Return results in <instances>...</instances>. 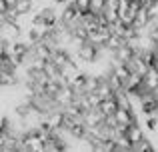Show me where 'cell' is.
<instances>
[{
    "instance_id": "6da1fadb",
    "label": "cell",
    "mask_w": 158,
    "mask_h": 152,
    "mask_svg": "<svg viewBox=\"0 0 158 152\" xmlns=\"http://www.w3.org/2000/svg\"><path fill=\"white\" fill-rule=\"evenodd\" d=\"M74 52H76V54L80 56V60L86 62V64H92V62H96V60L100 58V46L94 44V42H90V40H86V42Z\"/></svg>"
},
{
    "instance_id": "7a4b0ae2",
    "label": "cell",
    "mask_w": 158,
    "mask_h": 152,
    "mask_svg": "<svg viewBox=\"0 0 158 152\" xmlns=\"http://www.w3.org/2000/svg\"><path fill=\"white\" fill-rule=\"evenodd\" d=\"M82 120H84V124L88 126V128H94V126H100L102 122L106 120V114L102 112L100 108H88L84 112V118H82Z\"/></svg>"
},
{
    "instance_id": "3957f363",
    "label": "cell",
    "mask_w": 158,
    "mask_h": 152,
    "mask_svg": "<svg viewBox=\"0 0 158 152\" xmlns=\"http://www.w3.org/2000/svg\"><path fill=\"white\" fill-rule=\"evenodd\" d=\"M126 136H128V140H130L132 144H138L140 140L146 138V130H144V126L140 124V122H132V124L128 126V130H126Z\"/></svg>"
},
{
    "instance_id": "277c9868",
    "label": "cell",
    "mask_w": 158,
    "mask_h": 152,
    "mask_svg": "<svg viewBox=\"0 0 158 152\" xmlns=\"http://www.w3.org/2000/svg\"><path fill=\"white\" fill-rule=\"evenodd\" d=\"M144 90L148 92H158V66H150L144 74Z\"/></svg>"
},
{
    "instance_id": "5b68a950",
    "label": "cell",
    "mask_w": 158,
    "mask_h": 152,
    "mask_svg": "<svg viewBox=\"0 0 158 152\" xmlns=\"http://www.w3.org/2000/svg\"><path fill=\"white\" fill-rule=\"evenodd\" d=\"M134 54H136V48L132 46V44L124 42L120 48H116V50H114V60H118V62H128Z\"/></svg>"
},
{
    "instance_id": "8992f818",
    "label": "cell",
    "mask_w": 158,
    "mask_h": 152,
    "mask_svg": "<svg viewBox=\"0 0 158 152\" xmlns=\"http://www.w3.org/2000/svg\"><path fill=\"white\" fill-rule=\"evenodd\" d=\"M98 108L102 110V112L106 114V116H110V114H114L116 110L120 108V102H118V96H108V98H102V102H100V106Z\"/></svg>"
},
{
    "instance_id": "52a82bcc",
    "label": "cell",
    "mask_w": 158,
    "mask_h": 152,
    "mask_svg": "<svg viewBox=\"0 0 158 152\" xmlns=\"http://www.w3.org/2000/svg\"><path fill=\"white\" fill-rule=\"evenodd\" d=\"M152 152V150H156V146L152 144V140L150 138H148V134H146V138H144V140H140L138 144H134V148H132V152Z\"/></svg>"
},
{
    "instance_id": "ba28073f",
    "label": "cell",
    "mask_w": 158,
    "mask_h": 152,
    "mask_svg": "<svg viewBox=\"0 0 158 152\" xmlns=\"http://www.w3.org/2000/svg\"><path fill=\"white\" fill-rule=\"evenodd\" d=\"M72 4L78 8V12H80V14H84V12L90 10V6H92V0H72Z\"/></svg>"
},
{
    "instance_id": "9c48e42d",
    "label": "cell",
    "mask_w": 158,
    "mask_h": 152,
    "mask_svg": "<svg viewBox=\"0 0 158 152\" xmlns=\"http://www.w3.org/2000/svg\"><path fill=\"white\" fill-rule=\"evenodd\" d=\"M90 10L96 12V14L104 12V10H106V0H92V6H90Z\"/></svg>"
},
{
    "instance_id": "30bf717a",
    "label": "cell",
    "mask_w": 158,
    "mask_h": 152,
    "mask_svg": "<svg viewBox=\"0 0 158 152\" xmlns=\"http://www.w3.org/2000/svg\"><path fill=\"white\" fill-rule=\"evenodd\" d=\"M156 116H158V92H156Z\"/></svg>"
},
{
    "instance_id": "8fae6325",
    "label": "cell",
    "mask_w": 158,
    "mask_h": 152,
    "mask_svg": "<svg viewBox=\"0 0 158 152\" xmlns=\"http://www.w3.org/2000/svg\"><path fill=\"white\" fill-rule=\"evenodd\" d=\"M154 50L158 52V40H154Z\"/></svg>"
},
{
    "instance_id": "7c38bea8",
    "label": "cell",
    "mask_w": 158,
    "mask_h": 152,
    "mask_svg": "<svg viewBox=\"0 0 158 152\" xmlns=\"http://www.w3.org/2000/svg\"><path fill=\"white\" fill-rule=\"evenodd\" d=\"M130 2H132V0H130Z\"/></svg>"
}]
</instances>
